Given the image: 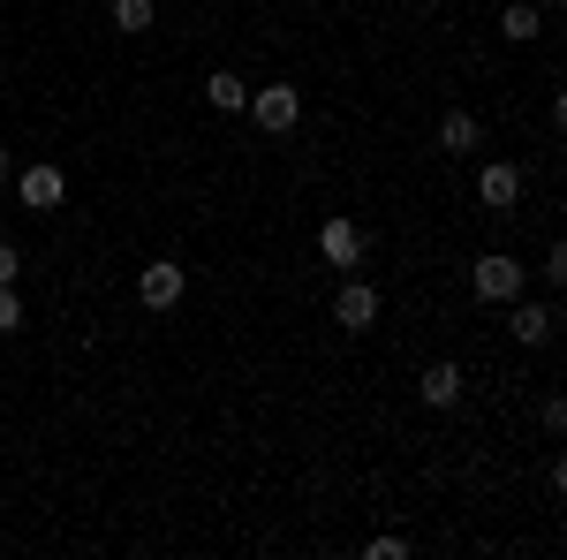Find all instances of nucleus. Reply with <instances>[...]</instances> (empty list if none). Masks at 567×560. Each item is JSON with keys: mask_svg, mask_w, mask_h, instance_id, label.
<instances>
[{"mask_svg": "<svg viewBox=\"0 0 567 560\" xmlns=\"http://www.w3.org/2000/svg\"><path fill=\"white\" fill-rule=\"evenodd\" d=\"M152 16H159V0H114V31H152Z\"/></svg>", "mask_w": 567, "mask_h": 560, "instance_id": "obj_12", "label": "nucleus"}, {"mask_svg": "<svg viewBox=\"0 0 567 560\" xmlns=\"http://www.w3.org/2000/svg\"><path fill=\"white\" fill-rule=\"evenodd\" d=\"M16 197H23L31 213H53V205L69 197V182H61V167H23L16 174Z\"/></svg>", "mask_w": 567, "mask_h": 560, "instance_id": "obj_6", "label": "nucleus"}, {"mask_svg": "<svg viewBox=\"0 0 567 560\" xmlns=\"http://www.w3.org/2000/svg\"><path fill=\"white\" fill-rule=\"evenodd\" d=\"M318 251H326V265L349 273V265H363V227H355V220H326V227H318Z\"/></svg>", "mask_w": 567, "mask_h": 560, "instance_id": "obj_7", "label": "nucleus"}, {"mask_svg": "<svg viewBox=\"0 0 567 560\" xmlns=\"http://www.w3.org/2000/svg\"><path fill=\"white\" fill-rule=\"evenodd\" d=\"M499 31H507V39H515V45H529V39H537V31H545V16H537V8H523V0H515V8H507V16H499Z\"/></svg>", "mask_w": 567, "mask_h": 560, "instance_id": "obj_13", "label": "nucleus"}, {"mask_svg": "<svg viewBox=\"0 0 567 560\" xmlns=\"http://www.w3.org/2000/svg\"><path fill=\"white\" fill-rule=\"evenodd\" d=\"M477 114H462V106H454V114H446V122H439V144H446V152H477Z\"/></svg>", "mask_w": 567, "mask_h": 560, "instance_id": "obj_11", "label": "nucleus"}, {"mask_svg": "<svg viewBox=\"0 0 567 560\" xmlns=\"http://www.w3.org/2000/svg\"><path fill=\"white\" fill-rule=\"evenodd\" d=\"M416 394H424V409H454V401H462V364H446V356H439Z\"/></svg>", "mask_w": 567, "mask_h": 560, "instance_id": "obj_9", "label": "nucleus"}, {"mask_svg": "<svg viewBox=\"0 0 567 560\" xmlns=\"http://www.w3.org/2000/svg\"><path fill=\"white\" fill-rule=\"evenodd\" d=\"M205 106H213V114H243V106H250V84L227 77V69H213V77H205Z\"/></svg>", "mask_w": 567, "mask_h": 560, "instance_id": "obj_10", "label": "nucleus"}, {"mask_svg": "<svg viewBox=\"0 0 567 560\" xmlns=\"http://www.w3.org/2000/svg\"><path fill=\"white\" fill-rule=\"evenodd\" d=\"M8 174H16V167H8V152H0V182H8Z\"/></svg>", "mask_w": 567, "mask_h": 560, "instance_id": "obj_16", "label": "nucleus"}, {"mask_svg": "<svg viewBox=\"0 0 567 560\" xmlns=\"http://www.w3.org/2000/svg\"><path fill=\"white\" fill-rule=\"evenodd\" d=\"M182 296H189V273H182L175 258H159V265L136 273V303H144V310H175Z\"/></svg>", "mask_w": 567, "mask_h": 560, "instance_id": "obj_2", "label": "nucleus"}, {"mask_svg": "<svg viewBox=\"0 0 567 560\" xmlns=\"http://www.w3.org/2000/svg\"><path fill=\"white\" fill-rule=\"evenodd\" d=\"M243 114H250V122H258L265 136H288L296 122H303V91H296V84H258Z\"/></svg>", "mask_w": 567, "mask_h": 560, "instance_id": "obj_1", "label": "nucleus"}, {"mask_svg": "<svg viewBox=\"0 0 567 560\" xmlns=\"http://www.w3.org/2000/svg\"><path fill=\"white\" fill-rule=\"evenodd\" d=\"M470 281H477V296H484V303H515V296H523V258H507V251H484Z\"/></svg>", "mask_w": 567, "mask_h": 560, "instance_id": "obj_3", "label": "nucleus"}, {"mask_svg": "<svg viewBox=\"0 0 567 560\" xmlns=\"http://www.w3.org/2000/svg\"><path fill=\"white\" fill-rule=\"evenodd\" d=\"M333 326H341V334H371V326H379V288H371V281H341Z\"/></svg>", "mask_w": 567, "mask_h": 560, "instance_id": "obj_4", "label": "nucleus"}, {"mask_svg": "<svg viewBox=\"0 0 567 560\" xmlns=\"http://www.w3.org/2000/svg\"><path fill=\"white\" fill-rule=\"evenodd\" d=\"M23 326V303H16V288H0V334H16Z\"/></svg>", "mask_w": 567, "mask_h": 560, "instance_id": "obj_14", "label": "nucleus"}, {"mask_svg": "<svg viewBox=\"0 0 567 560\" xmlns=\"http://www.w3.org/2000/svg\"><path fill=\"white\" fill-rule=\"evenodd\" d=\"M507 326H515V342H523V348H545V342H553V326H560V310H553V303H523V296H515V318H507Z\"/></svg>", "mask_w": 567, "mask_h": 560, "instance_id": "obj_8", "label": "nucleus"}, {"mask_svg": "<svg viewBox=\"0 0 567 560\" xmlns=\"http://www.w3.org/2000/svg\"><path fill=\"white\" fill-rule=\"evenodd\" d=\"M16 273H23V258H16V243H0V288H16Z\"/></svg>", "mask_w": 567, "mask_h": 560, "instance_id": "obj_15", "label": "nucleus"}, {"mask_svg": "<svg viewBox=\"0 0 567 560\" xmlns=\"http://www.w3.org/2000/svg\"><path fill=\"white\" fill-rule=\"evenodd\" d=\"M477 197L492 205V213H515V205H523V167H507V160H492V167L477 174Z\"/></svg>", "mask_w": 567, "mask_h": 560, "instance_id": "obj_5", "label": "nucleus"}]
</instances>
